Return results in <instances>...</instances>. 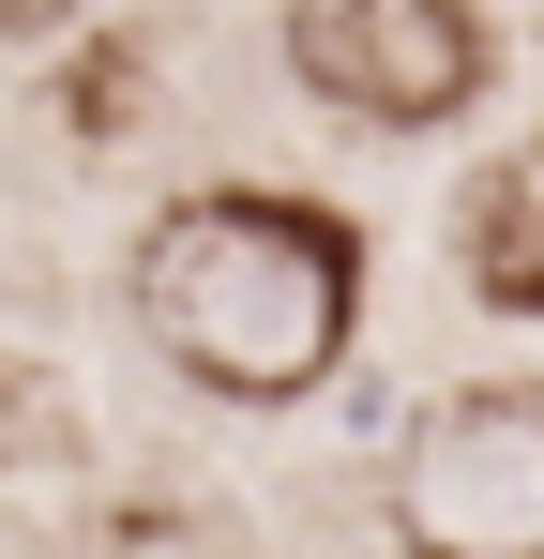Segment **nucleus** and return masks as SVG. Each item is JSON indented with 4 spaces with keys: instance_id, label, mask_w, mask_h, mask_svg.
I'll return each instance as SVG.
<instances>
[{
    "instance_id": "nucleus-5",
    "label": "nucleus",
    "mask_w": 544,
    "mask_h": 559,
    "mask_svg": "<svg viewBox=\"0 0 544 559\" xmlns=\"http://www.w3.org/2000/svg\"><path fill=\"white\" fill-rule=\"evenodd\" d=\"M46 15H76V0H0V31H46Z\"/></svg>"
},
{
    "instance_id": "nucleus-3",
    "label": "nucleus",
    "mask_w": 544,
    "mask_h": 559,
    "mask_svg": "<svg viewBox=\"0 0 544 559\" xmlns=\"http://www.w3.org/2000/svg\"><path fill=\"white\" fill-rule=\"evenodd\" d=\"M287 76L318 106H348V121L424 136L499 76V46H484L469 0H287Z\"/></svg>"
},
{
    "instance_id": "nucleus-1",
    "label": "nucleus",
    "mask_w": 544,
    "mask_h": 559,
    "mask_svg": "<svg viewBox=\"0 0 544 559\" xmlns=\"http://www.w3.org/2000/svg\"><path fill=\"white\" fill-rule=\"evenodd\" d=\"M137 318L181 378L243 393V408H287L348 364V318H363V242L303 197H167L152 242H137Z\"/></svg>"
},
{
    "instance_id": "nucleus-2",
    "label": "nucleus",
    "mask_w": 544,
    "mask_h": 559,
    "mask_svg": "<svg viewBox=\"0 0 544 559\" xmlns=\"http://www.w3.org/2000/svg\"><path fill=\"white\" fill-rule=\"evenodd\" d=\"M393 545L409 559H544V393L484 378L393 439Z\"/></svg>"
},
{
    "instance_id": "nucleus-4",
    "label": "nucleus",
    "mask_w": 544,
    "mask_h": 559,
    "mask_svg": "<svg viewBox=\"0 0 544 559\" xmlns=\"http://www.w3.org/2000/svg\"><path fill=\"white\" fill-rule=\"evenodd\" d=\"M453 258H469V302H499V318H544V136L530 152H499L469 212H453Z\"/></svg>"
}]
</instances>
